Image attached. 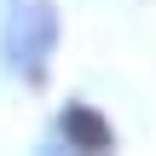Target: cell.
<instances>
[{
	"label": "cell",
	"instance_id": "obj_1",
	"mask_svg": "<svg viewBox=\"0 0 156 156\" xmlns=\"http://www.w3.org/2000/svg\"><path fill=\"white\" fill-rule=\"evenodd\" d=\"M52 6H29L17 23H12V52H17V69H29V75H41V64H46V52H52Z\"/></svg>",
	"mask_w": 156,
	"mask_h": 156
},
{
	"label": "cell",
	"instance_id": "obj_2",
	"mask_svg": "<svg viewBox=\"0 0 156 156\" xmlns=\"http://www.w3.org/2000/svg\"><path fill=\"white\" fill-rule=\"evenodd\" d=\"M64 133H69V145H75V151H110V127H104V122H98L87 104H69Z\"/></svg>",
	"mask_w": 156,
	"mask_h": 156
}]
</instances>
